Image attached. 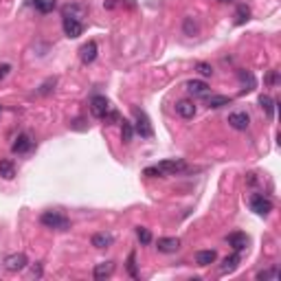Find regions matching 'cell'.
Masks as SVG:
<instances>
[{
  "label": "cell",
  "mask_w": 281,
  "mask_h": 281,
  "mask_svg": "<svg viewBox=\"0 0 281 281\" xmlns=\"http://www.w3.org/2000/svg\"><path fill=\"white\" fill-rule=\"evenodd\" d=\"M55 0H33V7H35L40 13H51V11L55 9Z\"/></svg>",
  "instance_id": "25"
},
{
  "label": "cell",
  "mask_w": 281,
  "mask_h": 281,
  "mask_svg": "<svg viewBox=\"0 0 281 281\" xmlns=\"http://www.w3.org/2000/svg\"><path fill=\"white\" fill-rule=\"evenodd\" d=\"M220 2H231V0H220Z\"/></svg>",
  "instance_id": "38"
},
{
  "label": "cell",
  "mask_w": 281,
  "mask_h": 281,
  "mask_svg": "<svg viewBox=\"0 0 281 281\" xmlns=\"http://www.w3.org/2000/svg\"><path fill=\"white\" fill-rule=\"evenodd\" d=\"M134 132L136 134H141L143 139H150V136L154 134V130H152V123H150V119H147V114L143 112V110L139 108H134Z\"/></svg>",
  "instance_id": "2"
},
{
  "label": "cell",
  "mask_w": 281,
  "mask_h": 281,
  "mask_svg": "<svg viewBox=\"0 0 281 281\" xmlns=\"http://www.w3.org/2000/svg\"><path fill=\"white\" fill-rule=\"evenodd\" d=\"M156 249L161 253H176L180 249V240L178 238H161L156 242Z\"/></svg>",
  "instance_id": "16"
},
{
  "label": "cell",
  "mask_w": 281,
  "mask_h": 281,
  "mask_svg": "<svg viewBox=\"0 0 281 281\" xmlns=\"http://www.w3.org/2000/svg\"><path fill=\"white\" fill-rule=\"evenodd\" d=\"M90 242H92V246H95V249H110V246H112V242H114V238L110 233H95Z\"/></svg>",
  "instance_id": "18"
},
{
  "label": "cell",
  "mask_w": 281,
  "mask_h": 281,
  "mask_svg": "<svg viewBox=\"0 0 281 281\" xmlns=\"http://www.w3.org/2000/svg\"><path fill=\"white\" fill-rule=\"evenodd\" d=\"M231 101H233V99L227 95H211L209 97V108H222V106H229Z\"/></svg>",
  "instance_id": "24"
},
{
  "label": "cell",
  "mask_w": 281,
  "mask_h": 281,
  "mask_svg": "<svg viewBox=\"0 0 281 281\" xmlns=\"http://www.w3.org/2000/svg\"><path fill=\"white\" fill-rule=\"evenodd\" d=\"M143 174L150 176V178H161V176H163V174H161V169H158V167H147Z\"/></svg>",
  "instance_id": "34"
},
{
  "label": "cell",
  "mask_w": 281,
  "mask_h": 281,
  "mask_svg": "<svg viewBox=\"0 0 281 281\" xmlns=\"http://www.w3.org/2000/svg\"><path fill=\"white\" fill-rule=\"evenodd\" d=\"M112 273H114V262H101V264H97L95 266L92 277H95L97 281H103V279H108Z\"/></svg>",
  "instance_id": "14"
},
{
  "label": "cell",
  "mask_w": 281,
  "mask_h": 281,
  "mask_svg": "<svg viewBox=\"0 0 281 281\" xmlns=\"http://www.w3.org/2000/svg\"><path fill=\"white\" fill-rule=\"evenodd\" d=\"M277 281L279 279V268L277 266H273V268H266V271H262V273H257V281Z\"/></svg>",
  "instance_id": "26"
},
{
  "label": "cell",
  "mask_w": 281,
  "mask_h": 281,
  "mask_svg": "<svg viewBox=\"0 0 281 281\" xmlns=\"http://www.w3.org/2000/svg\"><path fill=\"white\" fill-rule=\"evenodd\" d=\"M229 125L233 130L244 132V130H249L251 119H249V114H246V112H233V114H229Z\"/></svg>",
  "instance_id": "9"
},
{
  "label": "cell",
  "mask_w": 281,
  "mask_h": 281,
  "mask_svg": "<svg viewBox=\"0 0 281 281\" xmlns=\"http://www.w3.org/2000/svg\"><path fill=\"white\" fill-rule=\"evenodd\" d=\"M108 110H110V101H108L106 97L97 95V97H92V99H90V112H92V117L103 119V117H106Z\"/></svg>",
  "instance_id": "5"
},
{
  "label": "cell",
  "mask_w": 281,
  "mask_h": 281,
  "mask_svg": "<svg viewBox=\"0 0 281 281\" xmlns=\"http://www.w3.org/2000/svg\"><path fill=\"white\" fill-rule=\"evenodd\" d=\"M128 273L134 279H139V273H136V255H134V253H130V257H128Z\"/></svg>",
  "instance_id": "31"
},
{
  "label": "cell",
  "mask_w": 281,
  "mask_h": 281,
  "mask_svg": "<svg viewBox=\"0 0 281 281\" xmlns=\"http://www.w3.org/2000/svg\"><path fill=\"white\" fill-rule=\"evenodd\" d=\"M97 51H99V48H97V42H86L84 44V46H81L79 48V57H81V62H84V64H92V62H95V59H97Z\"/></svg>",
  "instance_id": "10"
},
{
  "label": "cell",
  "mask_w": 281,
  "mask_h": 281,
  "mask_svg": "<svg viewBox=\"0 0 281 281\" xmlns=\"http://www.w3.org/2000/svg\"><path fill=\"white\" fill-rule=\"evenodd\" d=\"M103 121H106V125H112V123H119L121 117H119V112L117 110H108L106 112V117H103Z\"/></svg>",
  "instance_id": "32"
},
{
  "label": "cell",
  "mask_w": 281,
  "mask_h": 281,
  "mask_svg": "<svg viewBox=\"0 0 281 281\" xmlns=\"http://www.w3.org/2000/svg\"><path fill=\"white\" fill-rule=\"evenodd\" d=\"M238 77H240L242 84H244L242 92H251L253 88H255V77H253L251 73H246V70H238Z\"/></svg>",
  "instance_id": "22"
},
{
  "label": "cell",
  "mask_w": 281,
  "mask_h": 281,
  "mask_svg": "<svg viewBox=\"0 0 281 281\" xmlns=\"http://www.w3.org/2000/svg\"><path fill=\"white\" fill-rule=\"evenodd\" d=\"M156 167L161 169V174H172V176H176V174H183L185 169H187V165H185V161H180V158H174V161L158 163Z\"/></svg>",
  "instance_id": "6"
},
{
  "label": "cell",
  "mask_w": 281,
  "mask_h": 281,
  "mask_svg": "<svg viewBox=\"0 0 281 281\" xmlns=\"http://www.w3.org/2000/svg\"><path fill=\"white\" fill-rule=\"evenodd\" d=\"M187 90H189L194 97H209L211 88H209V84L205 79H191V81H187Z\"/></svg>",
  "instance_id": "8"
},
{
  "label": "cell",
  "mask_w": 281,
  "mask_h": 281,
  "mask_svg": "<svg viewBox=\"0 0 281 281\" xmlns=\"http://www.w3.org/2000/svg\"><path fill=\"white\" fill-rule=\"evenodd\" d=\"M260 106H262L264 112H266L268 119H275V99L271 95H262L260 97Z\"/></svg>",
  "instance_id": "20"
},
{
  "label": "cell",
  "mask_w": 281,
  "mask_h": 281,
  "mask_svg": "<svg viewBox=\"0 0 281 281\" xmlns=\"http://www.w3.org/2000/svg\"><path fill=\"white\" fill-rule=\"evenodd\" d=\"M251 209L257 213V216H268V213L273 211V202H271V198H266L264 194H253Z\"/></svg>",
  "instance_id": "3"
},
{
  "label": "cell",
  "mask_w": 281,
  "mask_h": 281,
  "mask_svg": "<svg viewBox=\"0 0 281 281\" xmlns=\"http://www.w3.org/2000/svg\"><path fill=\"white\" fill-rule=\"evenodd\" d=\"M40 222L46 229H53V231H68L70 229V220L57 211H44L40 216Z\"/></svg>",
  "instance_id": "1"
},
{
  "label": "cell",
  "mask_w": 281,
  "mask_h": 281,
  "mask_svg": "<svg viewBox=\"0 0 281 281\" xmlns=\"http://www.w3.org/2000/svg\"><path fill=\"white\" fill-rule=\"evenodd\" d=\"M240 262H242V257H240V253L235 251L233 255H229V257H224V262H222V266H220V273L222 275H227V273H233L235 268L240 266Z\"/></svg>",
  "instance_id": "17"
},
{
  "label": "cell",
  "mask_w": 281,
  "mask_h": 281,
  "mask_svg": "<svg viewBox=\"0 0 281 281\" xmlns=\"http://www.w3.org/2000/svg\"><path fill=\"white\" fill-rule=\"evenodd\" d=\"M9 70H11V66H9V64H2V66H0V79H4Z\"/></svg>",
  "instance_id": "36"
},
{
  "label": "cell",
  "mask_w": 281,
  "mask_h": 281,
  "mask_svg": "<svg viewBox=\"0 0 281 281\" xmlns=\"http://www.w3.org/2000/svg\"><path fill=\"white\" fill-rule=\"evenodd\" d=\"M132 136H134V125L123 119L121 121V139H123V143H132Z\"/></svg>",
  "instance_id": "23"
},
{
  "label": "cell",
  "mask_w": 281,
  "mask_h": 281,
  "mask_svg": "<svg viewBox=\"0 0 281 281\" xmlns=\"http://www.w3.org/2000/svg\"><path fill=\"white\" fill-rule=\"evenodd\" d=\"M86 7L84 4H66V7L62 9V15L64 18H75V20H81L84 22V18H86Z\"/></svg>",
  "instance_id": "13"
},
{
  "label": "cell",
  "mask_w": 281,
  "mask_h": 281,
  "mask_svg": "<svg viewBox=\"0 0 281 281\" xmlns=\"http://www.w3.org/2000/svg\"><path fill=\"white\" fill-rule=\"evenodd\" d=\"M279 81V75H277V70H271V73H268V77H266V84L268 86H275Z\"/></svg>",
  "instance_id": "35"
},
{
  "label": "cell",
  "mask_w": 281,
  "mask_h": 281,
  "mask_svg": "<svg viewBox=\"0 0 281 281\" xmlns=\"http://www.w3.org/2000/svg\"><path fill=\"white\" fill-rule=\"evenodd\" d=\"M26 255L24 253H15V255H9L7 260H4V268H7L9 273H20L26 268Z\"/></svg>",
  "instance_id": "4"
},
{
  "label": "cell",
  "mask_w": 281,
  "mask_h": 281,
  "mask_svg": "<svg viewBox=\"0 0 281 281\" xmlns=\"http://www.w3.org/2000/svg\"><path fill=\"white\" fill-rule=\"evenodd\" d=\"M40 275H42V268L40 266H33L31 268V277H40Z\"/></svg>",
  "instance_id": "37"
},
{
  "label": "cell",
  "mask_w": 281,
  "mask_h": 281,
  "mask_svg": "<svg viewBox=\"0 0 281 281\" xmlns=\"http://www.w3.org/2000/svg\"><path fill=\"white\" fill-rule=\"evenodd\" d=\"M196 70H198V73H200L202 77H211V75H213L211 64H207V62H198V64H196Z\"/></svg>",
  "instance_id": "30"
},
{
  "label": "cell",
  "mask_w": 281,
  "mask_h": 281,
  "mask_svg": "<svg viewBox=\"0 0 281 281\" xmlns=\"http://www.w3.org/2000/svg\"><path fill=\"white\" fill-rule=\"evenodd\" d=\"M183 31L187 33V35H198V31H200V29H198V22H196L194 18H191V15H187V18H185V22H183Z\"/></svg>",
  "instance_id": "28"
},
{
  "label": "cell",
  "mask_w": 281,
  "mask_h": 281,
  "mask_svg": "<svg viewBox=\"0 0 281 281\" xmlns=\"http://www.w3.org/2000/svg\"><path fill=\"white\" fill-rule=\"evenodd\" d=\"M0 176H2L4 180H13L15 178V167H13V163L11 161H0Z\"/></svg>",
  "instance_id": "21"
},
{
  "label": "cell",
  "mask_w": 281,
  "mask_h": 281,
  "mask_svg": "<svg viewBox=\"0 0 281 281\" xmlns=\"http://www.w3.org/2000/svg\"><path fill=\"white\" fill-rule=\"evenodd\" d=\"M62 26H64V35L66 37H79L81 33H84V22L75 20V18H64Z\"/></svg>",
  "instance_id": "7"
},
{
  "label": "cell",
  "mask_w": 281,
  "mask_h": 281,
  "mask_svg": "<svg viewBox=\"0 0 281 281\" xmlns=\"http://www.w3.org/2000/svg\"><path fill=\"white\" fill-rule=\"evenodd\" d=\"M55 81H57V79H55V77H53V79H48V81H44V84H42V88H40V95H48V92L53 90L51 86H55Z\"/></svg>",
  "instance_id": "33"
},
{
  "label": "cell",
  "mask_w": 281,
  "mask_h": 281,
  "mask_svg": "<svg viewBox=\"0 0 281 281\" xmlns=\"http://www.w3.org/2000/svg\"><path fill=\"white\" fill-rule=\"evenodd\" d=\"M31 147H33V139L29 134H20L18 139L13 141V145H11V152L13 154H26V152H31Z\"/></svg>",
  "instance_id": "11"
},
{
  "label": "cell",
  "mask_w": 281,
  "mask_h": 281,
  "mask_svg": "<svg viewBox=\"0 0 281 281\" xmlns=\"http://www.w3.org/2000/svg\"><path fill=\"white\" fill-rule=\"evenodd\" d=\"M249 18H251V9L246 4H238V9H235V24H244Z\"/></svg>",
  "instance_id": "27"
},
{
  "label": "cell",
  "mask_w": 281,
  "mask_h": 281,
  "mask_svg": "<svg viewBox=\"0 0 281 281\" xmlns=\"http://www.w3.org/2000/svg\"><path fill=\"white\" fill-rule=\"evenodd\" d=\"M216 260H218L216 251H198L196 253V264L198 266H211Z\"/></svg>",
  "instance_id": "19"
},
{
  "label": "cell",
  "mask_w": 281,
  "mask_h": 281,
  "mask_svg": "<svg viewBox=\"0 0 281 281\" xmlns=\"http://www.w3.org/2000/svg\"><path fill=\"white\" fill-rule=\"evenodd\" d=\"M176 112L183 119H194L196 117V103L189 101V99H180V101L176 103Z\"/></svg>",
  "instance_id": "12"
},
{
  "label": "cell",
  "mask_w": 281,
  "mask_h": 281,
  "mask_svg": "<svg viewBox=\"0 0 281 281\" xmlns=\"http://www.w3.org/2000/svg\"><path fill=\"white\" fill-rule=\"evenodd\" d=\"M227 242L238 253H242V251H246V246H249V235H246V233H231L227 238Z\"/></svg>",
  "instance_id": "15"
},
{
  "label": "cell",
  "mask_w": 281,
  "mask_h": 281,
  "mask_svg": "<svg viewBox=\"0 0 281 281\" xmlns=\"http://www.w3.org/2000/svg\"><path fill=\"white\" fill-rule=\"evenodd\" d=\"M136 238H139L141 244H150V242H152V233L145 227H139V229H136Z\"/></svg>",
  "instance_id": "29"
}]
</instances>
